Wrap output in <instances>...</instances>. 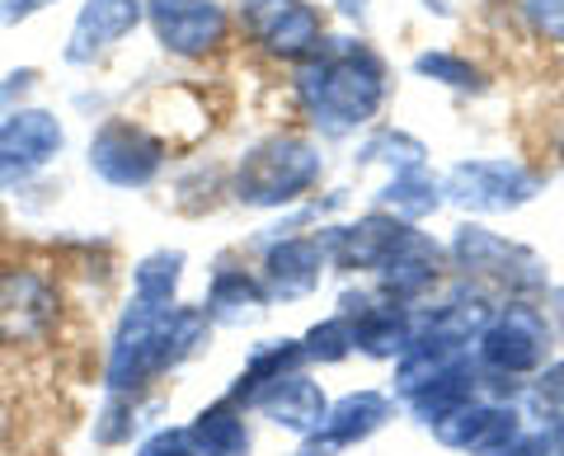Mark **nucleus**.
<instances>
[{
	"label": "nucleus",
	"instance_id": "32",
	"mask_svg": "<svg viewBox=\"0 0 564 456\" xmlns=\"http://www.w3.org/2000/svg\"><path fill=\"white\" fill-rule=\"evenodd\" d=\"M132 456H198L188 424H155L132 443Z\"/></svg>",
	"mask_w": 564,
	"mask_h": 456
},
{
	"label": "nucleus",
	"instance_id": "16",
	"mask_svg": "<svg viewBox=\"0 0 564 456\" xmlns=\"http://www.w3.org/2000/svg\"><path fill=\"white\" fill-rule=\"evenodd\" d=\"M410 231V221H400L391 213H377V207H362L352 217L339 221H325L321 245H325V259H329V273H344V278H372L377 264L391 254V245Z\"/></svg>",
	"mask_w": 564,
	"mask_h": 456
},
{
	"label": "nucleus",
	"instance_id": "33",
	"mask_svg": "<svg viewBox=\"0 0 564 456\" xmlns=\"http://www.w3.org/2000/svg\"><path fill=\"white\" fill-rule=\"evenodd\" d=\"M522 405H532V410H564V354H555L532 377V391H527Z\"/></svg>",
	"mask_w": 564,
	"mask_h": 456
},
{
	"label": "nucleus",
	"instance_id": "39",
	"mask_svg": "<svg viewBox=\"0 0 564 456\" xmlns=\"http://www.w3.org/2000/svg\"><path fill=\"white\" fill-rule=\"evenodd\" d=\"M423 10L437 14V20H456V10L447 6V0H423Z\"/></svg>",
	"mask_w": 564,
	"mask_h": 456
},
{
	"label": "nucleus",
	"instance_id": "22",
	"mask_svg": "<svg viewBox=\"0 0 564 456\" xmlns=\"http://www.w3.org/2000/svg\"><path fill=\"white\" fill-rule=\"evenodd\" d=\"M296 372H306L302 339H288V335H282V339H263V344H254L250 354H245V367L231 377V391H226V395L254 414L259 400L269 395L278 381H288Z\"/></svg>",
	"mask_w": 564,
	"mask_h": 456
},
{
	"label": "nucleus",
	"instance_id": "18",
	"mask_svg": "<svg viewBox=\"0 0 564 456\" xmlns=\"http://www.w3.org/2000/svg\"><path fill=\"white\" fill-rule=\"evenodd\" d=\"M400 419V405L391 391H381V386H358V391H344L329 400V414H325V437L339 452L348 447H367L377 433H386Z\"/></svg>",
	"mask_w": 564,
	"mask_h": 456
},
{
	"label": "nucleus",
	"instance_id": "38",
	"mask_svg": "<svg viewBox=\"0 0 564 456\" xmlns=\"http://www.w3.org/2000/svg\"><path fill=\"white\" fill-rule=\"evenodd\" d=\"M292 456H344V452L334 447L325 433H311V437H302V443L292 447Z\"/></svg>",
	"mask_w": 564,
	"mask_h": 456
},
{
	"label": "nucleus",
	"instance_id": "29",
	"mask_svg": "<svg viewBox=\"0 0 564 456\" xmlns=\"http://www.w3.org/2000/svg\"><path fill=\"white\" fill-rule=\"evenodd\" d=\"M296 339H302L306 367H339V362L352 358V325L339 311L321 315V321L306 325V335H296Z\"/></svg>",
	"mask_w": 564,
	"mask_h": 456
},
{
	"label": "nucleus",
	"instance_id": "36",
	"mask_svg": "<svg viewBox=\"0 0 564 456\" xmlns=\"http://www.w3.org/2000/svg\"><path fill=\"white\" fill-rule=\"evenodd\" d=\"M499 456H555V447H551V437H545V428L541 424H527L513 443H508Z\"/></svg>",
	"mask_w": 564,
	"mask_h": 456
},
{
	"label": "nucleus",
	"instance_id": "24",
	"mask_svg": "<svg viewBox=\"0 0 564 456\" xmlns=\"http://www.w3.org/2000/svg\"><path fill=\"white\" fill-rule=\"evenodd\" d=\"M410 76L414 80H429L447 95H462V99H485L494 90V76L480 57H470L462 47H447V43H429L410 57Z\"/></svg>",
	"mask_w": 564,
	"mask_h": 456
},
{
	"label": "nucleus",
	"instance_id": "15",
	"mask_svg": "<svg viewBox=\"0 0 564 456\" xmlns=\"http://www.w3.org/2000/svg\"><path fill=\"white\" fill-rule=\"evenodd\" d=\"M527 424H532V419H527V405H518V400L475 395L470 405L447 414L443 424H433L429 437L456 456H499Z\"/></svg>",
	"mask_w": 564,
	"mask_h": 456
},
{
	"label": "nucleus",
	"instance_id": "4",
	"mask_svg": "<svg viewBox=\"0 0 564 456\" xmlns=\"http://www.w3.org/2000/svg\"><path fill=\"white\" fill-rule=\"evenodd\" d=\"M66 273L39 254H0V348L39 354L66 325Z\"/></svg>",
	"mask_w": 564,
	"mask_h": 456
},
{
	"label": "nucleus",
	"instance_id": "21",
	"mask_svg": "<svg viewBox=\"0 0 564 456\" xmlns=\"http://www.w3.org/2000/svg\"><path fill=\"white\" fill-rule=\"evenodd\" d=\"M367 207H377V213H391V217L410 221V226H423V221H433L447 207L443 174H437L433 165L395 170V174H386V180L372 193H367Z\"/></svg>",
	"mask_w": 564,
	"mask_h": 456
},
{
	"label": "nucleus",
	"instance_id": "23",
	"mask_svg": "<svg viewBox=\"0 0 564 456\" xmlns=\"http://www.w3.org/2000/svg\"><path fill=\"white\" fill-rule=\"evenodd\" d=\"M348 325H352V358L395 362L414 339V306H400V302L377 296V302L352 315Z\"/></svg>",
	"mask_w": 564,
	"mask_h": 456
},
{
	"label": "nucleus",
	"instance_id": "14",
	"mask_svg": "<svg viewBox=\"0 0 564 456\" xmlns=\"http://www.w3.org/2000/svg\"><path fill=\"white\" fill-rule=\"evenodd\" d=\"M254 269L263 278V292H269L273 306H296V302H311L321 283L329 278V259H325V245L315 231L302 236H278L269 245L250 250Z\"/></svg>",
	"mask_w": 564,
	"mask_h": 456
},
{
	"label": "nucleus",
	"instance_id": "13",
	"mask_svg": "<svg viewBox=\"0 0 564 456\" xmlns=\"http://www.w3.org/2000/svg\"><path fill=\"white\" fill-rule=\"evenodd\" d=\"M141 29H147V0H80L62 43V66L95 72Z\"/></svg>",
	"mask_w": 564,
	"mask_h": 456
},
{
	"label": "nucleus",
	"instance_id": "10",
	"mask_svg": "<svg viewBox=\"0 0 564 456\" xmlns=\"http://www.w3.org/2000/svg\"><path fill=\"white\" fill-rule=\"evenodd\" d=\"M147 33L161 57L207 66L231 52L236 14L231 0H147Z\"/></svg>",
	"mask_w": 564,
	"mask_h": 456
},
{
	"label": "nucleus",
	"instance_id": "11",
	"mask_svg": "<svg viewBox=\"0 0 564 456\" xmlns=\"http://www.w3.org/2000/svg\"><path fill=\"white\" fill-rule=\"evenodd\" d=\"M70 132L66 118L47 104H29L20 113L0 118V193H20L66 155Z\"/></svg>",
	"mask_w": 564,
	"mask_h": 456
},
{
	"label": "nucleus",
	"instance_id": "40",
	"mask_svg": "<svg viewBox=\"0 0 564 456\" xmlns=\"http://www.w3.org/2000/svg\"><path fill=\"white\" fill-rule=\"evenodd\" d=\"M551 161H555V170L564 174V128H560V137H555V146H551Z\"/></svg>",
	"mask_w": 564,
	"mask_h": 456
},
{
	"label": "nucleus",
	"instance_id": "19",
	"mask_svg": "<svg viewBox=\"0 0 564 456\" xmlns=\"http://www.w3.org/2000/svg\"><path fill=\"white\" fill-rule=\"evenodd\" d=\"M475 395H485V377H480V367H475V358L466 354V358L447 362L437 377L423 381L414 395H404V400H400V410L410 414L423 433H429L433 424H443L447 414H456L462 405H470Z\"/></svg>",
	"mask_w": 564,
	"mask_h": 456
},
{
	"label": "nucleus",
	"instance_id": "30",
	"mask_svg": "<svg viewBox=\"0 0 564 456\" xmlns=\"http://www.w3.org/2000/svg\"><path fill=\"white\" fill-rule=\"evenodd\" d=\"M513 20L527 43L564 52V0H513Z\"/></svg>",
	"mask_w": 564,
	"mask_h": 456
},
{
	"label": "nucleus",
	"instance_id": "3",
	"mask_svg": "<svg viewBox=\"0 0 564 456\" xmlns=\"http://www.w3.org/2000/svg\"><path fill=\"white\" fill-rule=\"evenodd\" d=\"M329 174L325 146L306 128H269L226 165V203L254 217H278L321 193Z\"/></svg>",
	"mask_w": 564,
	"mask_h": 456
},
{
	"label": "nucleus",
	"instance_id": "1",
	"mask_svg": "<svg viewBox=\"0 0 564 456\" xmlns=\"http://www.w3.org/2000/svg\"><path fill=\"white\" fill-rule=\"evenodd\" d=\"M395 95V72L367 33H329V43L288 72V104L296 128L321 146L358 142L377 128Z\"/></svg>",
	"mask_w": 564,
	"mask_h": 456
},
{
	"label": "nucleus",
	"instance_id": "28",
	"mask_svg": "<svg viewBox=\"0 0 564 456\" xmlns=\"http://www.w3.org/2000/svg\"><path fill=\"white\" fill-rule=\"evenodd\" d=\"M147 400L151 395H118V391H104V405L90 424V443L95 447H132L141 428H147Z\"/></svg>",
	"mask_w": 564,
	"mask_h": 456
},
{
	"label": "nucleus",
	"instance_id": "27",
	"mask_svg": "<svg viewBox=\"0 0 564 456\" xmlns=\"http://www.w3.org/2000/svg\"><path fill=\"white\" fill-rule=\"evenodd\" d=\"M184 278H188V254L180 250V245H155V250L132 259L128 296L151 302V306H174L180 292H184Z\"/></svg>",
	"mask_w": 564,
	"mask_h": 456
},
{
	"label": "nucleus",
	"instance_id": "37",
	"mask_svg": "<svg viewBox=\"0 0 564 456\" xmlns=\"http://www.w3.org/2000/svg\"><path fill=\"white\" fill-rule=\"evenodd\" d=\"M541 306H545V315H551V325H555V339L564 344V283H551V287H545Z\"/></svg>",
	"mask_w": 564,
	"mask_h": 456
},
{
	"label": "nucleus",
	"instance_id": "20",
	"mask_svg": "<svg viewBox=\"0 0 564 456\" xmlns=\"http://www.w3.org/2000/svg\"><path fill=\"white\" fill-rule=\"evenodd\" d=\"M254 414L259 419H269L273 428H282L288 437H311V433H321L325 428V414H329V391L321 381L311 377V367L306 372H296V377H288V381H278L269 395L254 405Z\"/></svg>",
	"mask_w": 564,
	"mask_h": 456
},
{
	"label": "nucleus",
	"instance_id": "31",
	"mask_svg": "<svg viewBox=\"0 0 564 456\" xmlns=\"http://www.w3.org/2000/svg\"><path fill=\"white\" fill-rule=\"evenodd\" d=\"M39 85H43L39 66H10V72L0 76V118L39 104Z\"/></svg>",
	"mask_w": 564,
	"mask_h": 456
},
{
	"label": "nucleus",
	"instance_id": "7",
	"mask_svg": "<svg viewBox=\"0 0 564 456\" xmlns=\"http://www.w3.org/2000/svg\"><path fill=\"white\" fill-rule=\"evenodd\" d=\"M85 170L113 193H147L170 174V142L147 118L109 113L85 137Z\"/></svg>",
	"mask_w": 564,
	"mask_h": 456
},
{
	"label": "nucleus",
	"instance_id": "12",
	"mask_svg": "<svg viewBox=\"0 0 564 456\" xmlns=\"http://www.w3.org/2000/svg\"><path fill=\"white\" fill-rule=\"evenodd\" d=\"M452 278L447 269V245L443 236L423 231V226H410L395 245L391 254L377 264V273L367 278V283L377 287V296H386V302H400V306H423L429 296L443 287Z\"/></svg>",
	"mask_w": 564,
	"mask_h": 456
},
{
	"label": "nucleus",
	"instance_id": "35",
	"mask_svg": "<svg viewBox=\"0 0 564 456\" xmlns=\"http://www.w3.org/2000/svg\"><path fill=\"white\" fill-rule=\"evenodd\" d=\"M372 10H377V0H325V14L344 20L348 29H358V33L372 24Z\"/></svg>",
	"mask_w": 564,
	"mask_h": 456
},
{
	"label": "nucleus",
	"instance_id": "2",
	"mask_svg": "<svg viewBox=\"0 0 564 456\" xmlns=\"http://www.w3.org/2000/svg\"><path fill=\"white\" fill-rule=\"evenodd\" d=\"M212 321L198 302H174V306H151L128 296L118 321L104 344V367L99 386L118 395H151L165 377L184 372L212 348Z\"/></svg>",
	"mask_w": 564,
	"mask_h": 456
},
{
	"label": "nucleus",
	"instance_id": "25",
	"mask_svg": "<svg viewBox=\"0 0 564 456\" xmlns=\"http://www.w3.org/2000/svg\"><path fill=\"white\" fill-rule=\"evenodd\" d=\"M188 437L198 456H254V424L250 410L236 405L231 395L207 400V405L188 419Z\"/></svg>",
	"mask_w": 564,
	"mask_h": 456
},
{
	"label": "nucleus",
	"instance_id": "5",
	"mask_svg": "<svg viewBox=\"0 0 564 456\" xmlns=\"http://www.w3.org/2000/svg\"><path fill=\"white\" fill-rule=\"evenodd\" d=\"M443 245H447L452 278H466V283L494 292L499 302H513V296H545V287L555 283L541 250H532L527 240L494 231L489 221L462 217L443 236Z\"/></svg>",
	"mask_w": 564,
	"mask_h": 456
},
{
	"label": "nucleus",
	"instance_id": "8",
	"mask_svg": "<svg viewBox=\"0 0 564 456\" xmlns=\"http://www.w3.org/2000/svg\"><path fill=\"white\" fill-rule=\"evenodd\" d=\"M555 344L560 339H555V325L545 315L541 296H513V302L494 306L480 339L470 348V358L485 377H508V381L532 386V377L555 358Z\"/></svg>",
	"mask_w": 564,
	"mask_h": 456
},
{
	"label": "nucleus",
	"instance_id": "26",
	"mask_svg": "<svg viewBox=\"0 0 564 456\" xmlns=\"http://www.w3.org/2000/svg\"><path fill=\"white\" fill-rule=\"evenodd\" d=\"M414 165H429V142H423L419 132H410L404 122H377V128H367L358 142H352V170H381L395 174V170H414Z\"/></svg>",
	"mask_w": 564,
	"mask_h": 456
},
{
	"label": "nucleus",
	"instance_id": "6",
	"mask_svg": "<svg viewBox=\"0 0 564 456\" xmlns=\"http://www.w3.org/2000/svg\"><path fill=\"white\" fill-rule=\"evenodd\" d=\"M545 184H551V174L522 155H462L443 170L447 207L470 221L518 217L541 198Z\"/></svg>",
	"mask_w": 564,
	"mask_h": 456
},
{
	"label": "nucleus",
	"instance_id": "34",
	"mask_svg": "<svg viewBox=\"0 0 564 456\" xmlns=\"http://www.w3.org/2000/svg\"><path fill=\"white\" fill-rule=\"evenodd\" d=\"M52 6H62V0H0V24L20 29L29 20H39V14H47Z\"/></svg>",
	"mask_w": 564,
	"mask_h": 456
},
{
	"label": "nucleus",
	"instance_id": "9",
	"mask_svg": "<svg viewBox=\"0 0 564 456\" xmlns=\"http://www.w3.org/2000/svg\"><path fill=\"white\" fill-rule=\"evenodd\" d=\"M236 33L269 66H302L329 43V14L315 0H231Z\"/></svg>",
	"mask_w": 564,
	"mask_h": 456
},
{
	"label": "nucleus",
	"instance_id": "17",
	"mask_svg": "<svg viewBox=\"0 0 564 456\" xmlns=\"http://www.w3.org/2000/svg\"><path fill=\"white\" fill-rule=\"evenodd\" d=\"M198 306L212 321V329H250V325H259L263 315L273 311L269 292H263V278L254 269V259L245 250H231V254H221L217 264H212Z\"/></svg>",
	"mask_w": 564,
	"mask_h": 456
}]
</instances>
